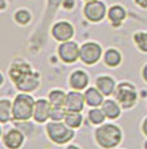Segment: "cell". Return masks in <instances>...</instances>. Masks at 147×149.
Masks as SVG:
<instances>
[{
	"label": "cell",
	"mask_w": 147,
	"mask_h": 149,
	"mask_svg": "<svg viewBox=\"0 0 147 149\" xmlns=\"http://www.w3.org/2000/svg\"><path fill=\"white\" fill-rule=\"evenodd\" d=\"M104 113L102 109H92L89 111V119L92 123L94 125H98V123H102L103 119H104Z\"/></svg>",
	"instance_id": "22"
},
{
	"label": "cell",
	"mask_w": 147,
	"mask_h": 149,
	"mask_svg": "<svg viewBox=\"0 0 147 149\" xmlns=\"http://www.w3.org/2000/svg\"><path fill=\"white\" fill-rule=\"evenodd\" d=\"M97 88L103 95H111L115 88V82L110 77H100L97 79Z\"/></svg>",
	"instance_id": "16"
},
{
	"label": "cell",
	"mask_w": 147,
	"mask_h": 149,
	"mask_svg": "<svg viewBox=\"0 0 147 149\" xmlns=\"http://www.w3.org/2000/svg\"><path fill=\"white\" fill-rule=\"evenodd\" d=\"M125 16H126L125 10H124V8L120 7V5H114V7H111L109 10V18L114 26H120L121 22L125 19Z\"/></svg>",
	"instance_id": "14"
},
{
	"label": "cell",
	"mask_w": 147,
	"mask_h": 149,
	"mask_svg": "<svg viewBox=\"0 0 147 149\" xmlns=\"http://www.w3.org/2000/svg\"><path fill=\"white\" fill-rule=\"evenodd\" d=\"M67 111L63 109V107H52V111H50V118L53 121H61L66 117Z\"/></svg>",
	"instance_id": "25"
},
{
	"label": "cell",
	"mask_w": 147,
	"mask_h": 149,
	"mask_svg": "<svg viewBox=\"0 0 147 149\" xmlns=\"http://www.w3.org/2000/svg\"><path fill=\"white\" fill-rule=\"evenodd\" d=\"M67 149H79V148H78V147H74V145H71V147H69Z\"/></svg>",
	"instance_id": "31"
},
{
	"label": "cell",
	"mask_w": 147,
	"mask_h": 149,
	"mask_svg": "<svg viewBox=\"0 0 147 149\" xmlns=\"http://www.w3.org/2000/svg\"><path fill=\"white\" fill-rule=\"evenodd\" d=\"M85 97L79 92H70L66 95L65 101V109L67 111H80L84 108Z\"/></svg>",
	"instance_id": "11"
},
{
	"label": "cell",
	"mask_w": 147,
	"mask_h": 149,
	"mask_svg": "<svg viewBox=\"0 0 147 149\" xmlns=\"http://www.w3.org/2000/svg\"><path fill=\"white\" fill-rule=\"evenodd\" d=\"M143 78L147 81V65L145 66V69H143Z\"/></svg>",
	"instance_id": "29"
},
{
	"label": "cell",
	"mask_w": 147,
	"mask_h": 149,
	"mask_svg": "<svg viewBox=\"0 0 147 149\" xmlns=\"http://www.w3.org/2000/svg\"><path fill=\"white\" fill-rule=\"evenodd\" d=\"M101 53H102V49L97 43H85L80 48V60L88 65L95 64L100 60Z\"/></svg>",
	"instance_id": "7"
},
{
	"label": "cell",
	"mask_w": 147,
	"mask_h": 149,
	"mask_svg": "<svg viewBox=\"0 0 147 149\" xmlns=\"http://www.w3.org/2000/svg\"><path fill=\"white\" fill-rule=\"evenodd\" d=\"M65 122L69 127L76 128L81 125L83 122V117L80 116V111H67L66 117H65Z\"/></svg>",
	"instance_id": "18"
},
{
	"label": "cell",
	"mask_w": 147,
	"mask_h": 149,
	"mask_svg": "<svg viewBox=\"0 0 147 149\" xmlns=\"http://www.w3.org/2000/svg\"><path fill=\"white\" fill-rule=\"evenodd\" d=\"M134 42L141 51L147 52V33H137L134 35Z\"/></svg>",
	"instance_id": "24"
},
{
	"label": "cell",
	"mask_w": 147,
	"mask_h": 149,
	"mask_svg": "<svg viewBox=\"0 0 147 149\" xmlns=\"http://www.w3.org/2000/svg\"><path fill=\"white\" fill-rule=\"evenodd\" d=\"M59 57L65 62H75L80 57V48L74 42H62V44L58 47Z\"/></svg>",
	"instance_id": "8"
},
{
	"label": "cell",
	"mask_w": 147,
	"mask_h": 149,
	"mask_svg": "<svg viewBox=\"0 0 147 149\" xmlns=\"http://www.w3.org/2000/svg\"><path fill=\"white\" fill-rule=\"evenodd\" d=\"M9 75L14 82L17 88L25 92L36 90L39 86V78L36 74L32 73L31 66L23 61H17L12 65L9 70Z\"/></svg>",
	"instance_id": "1"
},
{
	"label": "cell",
	"mask_w": 147,
	"mask_h": 149,
	"mask_svg": "<svg viewBox=\"0 0 147 149\" xmlns=\"http://www.w3.org/2000/svg\"><path fill=\"white\" fill-rule=\"evenodd\" d=\"M34 109H35V101L32 97L26 93L18 95L13 102V118L16 121H27L31 118V116H34Z\"/></svg>",
	"instance_id": "2"
},
{
	"label": "cell",
	"mask_w": 147,
	"mask_h": 149,
	"mask_svg": "<svg viewBox=\"0 0 147 149\" xmlns=\"http://www.w3.org/2000/svg\"><path fill=\"white\" fill-rule=\"evenodd\" d=\"M70 84H71L74 90H83L88 84V75L84 71H75V73H72L71 78H70Z\"/></svg>",
	"instance_id": "13"
},
{
	"label": "cell",
	"mask_w": 147,
	"mask_h": 149,
	"mask_svg": "<svg viewBox=\"0 0 147 149\" xmlns=\"http://www.w3.org/2000/svg\"><path fill=\"white\" fill-rule=\"evenodd\" d=\"M141 8H147V0H134Z\"/></svg>",
	"instance_id": "27"
},
{
	"label": "cell",
	"mask_w": 147,
	"mask_h": 149,
	"mask_svg": "<svg viewBox=\"0 0 147 149\" xmlns=\"http://www.w3.org/2000/svg\"><path fill=\"white\" fill-rule=\"evenodd\" d=\"M143 132L147 135V118L145 119V122H143Z\"/></svg>",
	"instance_id": "28"
},
{
	"label": "cell",
	"mask_w": 147,
	"mask_h": 149,
	"mask_svg": "<svg viewBox=\"0 0 147 149\" xmlns=\"http://www.w3.org/2000/svg\"><path fill=\"white\" fill-rule=\"evenodd\" d=\"M0 1H1V7H0V8H1V9H4V8H5V0H0Z\"/></svg>",
	"instance_id": "30"
},
{
	"label": "cell",
	"mask_w": 147,
	"mask_h": 149,
	"mask_svg": "<svg viewBox=\"0 0 147 149\" xmlns=\"http://www.w3.org/2000/svg\"><path fill=\"white\" fill-rule=\"evenodd\" d=\"M74 0H65V3H63V7L66 8V9H70V8H72L74 7Z\"/></svg>",
	"instance_id": "26"
},
{
	"label": "cell",
	"mask_w": 147,
	"mask_h": 149,
	"mask_svg": "<svg viewBox=\"0 0 147 149\" xmlns=\"http://www.w3.org/2000/svg\"><path fill=\"white\" fill-rule=\"evenodd\" d=\"M102 92H100L98 90H95V88H89V90H87L85 95V102L90 107H98V105L103 104V97L101 95Z\"/></svg>",
	"instance_id": "15"
},
{
	"label": "cell",
	"mask_w": 147,
	"mask_h": 149,
	"mask_svg": "<svg viewBox=\"0 0 147 149\" xmlns=\"http://www.w3.org/2000/svg\"><path fill=\"white\" fill-rule=\"evenodd\" d=\"M4 143L9 149H17L23 143V135L18 130H10L4 136Z\"/></svg>",
	"instance_id": "12"
},
{
	"label": "cell",
	"mask_w": 147,
	"mask_h": 149,
	"mask_svg": "<svg viewBox=\"0 0 147 149\" xmlns=\"http://www.w3.org/2000/svg\"><path fill=\"white\" fill-rule=\"evenodd\" d=\"M12 108H13V105H10V102L8 100H1L0 101V121L3 123L9 121Z\"/></svg>",
	"instance_id": "21"
},
{
	"label": "cell",
	"mask_w": 147,
	"mask_h": 149,
	"mask_svg": "<svg viewBox=\"0 0 147 149\" xmlns=\"http://www.w3.org/2000/svg\"><path fill=\"white\" fill-rule=\"evenodd\" d=\"M84 16L92 22H98L106 16V5L100 0H88L84 7Z\"/></svg>",
	"instance_id": "6"
},
{
	"label": "cell",
	"mask_w": 147,
	"mask_h": 149,
	"mask_svg": "<svg viewBox=\"0 0 147 149\" xmlns=\"http://www.w3.org/2000/svg\"><path fill=\"white\" fill-rule=\"evenodd\" d=\"M47 130H48L49 137L53 141L57 143V144L67 143L69 140H71L74 137V131H71L65 125L58 123V122H50L49 125L47 126Z\"/></svg>",
	"instance_id": "4"
},
{
	"label": "cell",
	"mask_w": 147,
	"mask_h": 149,
	"mask_svg": "<svg viewBox=\"0 0 147 149\" xmlns=\"http://www.w3.org/2000/svg\"><path fill=\"white\" fill-rule=\"evenodd\" d=\"M65 101H66V95L62 91L54 90L49 93V102L52 107H65Z\"/></svg>",
	"instance_id": "19"
},
{
	"label": "cell",
	"mask_w": 147,
	"mask_h": 149,
	"mask_svg": "<svg viewBox=\"0 0 147 149\" xmlns=\"http://www.w3.org/2000/svg\"><path fill=\"white\" fill-rule=\"evenodd\" d=\"M116 100L123 108H131L135 104L137 95L134 87L129 83H121L116 90Z\"/></svg>",
	"instance_id": "5"
},
{
	"label": "cell",
	"mask_w": 147,
	"mask_h": 149,
	"mask_svg": "<svg viewBox=\"0 0 147 149\" xmlns=\"http://www.w3.org/2000/svg\"><path fill=\"white\" fill-rule=\"evenodd\" d=\"M50 102L47 100H38L35 102V109H34V118L36 122H45L50 117V111H52V107Z\"/></svg>",
	"instance_id": "10"
},
{
	"label": "cell",
	"mask_w": 147,
	"mask_h": 149,
	"mask_svg": "<svg viewBox=\"0 0 147 149\" xmlns=\"http://www.w3.org/2000/svg\"><path fill=\"white\" fill-rule=\"evenodd\" d=\"M121 61V56L116 49H109L104 54V62L109 66H117Z\"/></svg>",
	"instance_id": "20"
},
{
	"label": "cell",
	"mask_w": 147,
	"mask_h": 149,
	"mask_svg": "<svg viewBox=\"0 0 147 149\" xmlns=\"http://www.w3.org/2000/svg\"><path fill=\"white\" fill-rule=\"evenodd\" d=\"M95 139L103 148H114L120 143L121 131L114 125H103L95 131Z\"/></svg>",
	"instance_id": "3"
},
{
	"label": "cell",
	"mask_w": 147,
	"mask_h": 149,
	"mask_svg": "<svg viewBox=\"0 0 147 149\" xmlns=\"http://www.w3.org/2000/svg\"><path fill=\"white\" fill-rule=\"evenodd\" d=\"M102 110L104 113V116L107 117V118H117L119 114H120V109H119L117 104L115 101H112V100H106V101L103 102V107H102Z\"/></svg>",
	"instance_id": "17"
},
{
	"label": "cell",
	"mask_w": 147,
	"mask_h": 149,
	"mask_svg": "<svg viewBox=\"0 0 147 149\" xmlns=\"http://www.w3.org/2000/svg\"><path fill=\"white\" fill-rule=\"evenodd\" d=\"M14 19L18 24H21V25H26V24H29L30 22V19H31V14L29 10H25V9H19V10H17L16 14H14Z\"/></svg>",
	"instance_id": "23"
},
{
	"label": "cell",
	"mask_w": 147,
	"mask_h": 149,
	"mask_svg": "<svg viewBox=\"0 0 147 149\" xmlns=\"http://www.w3.org/2000/svg\"><path fill=\"white\" fill-rule=\"evenodd\" d=\"M52 34L54 36V39H57L59 42H67L72 38L74 35V27L71 24L66 21L57 22L52 29Z\"/></svg>",
	"instance_id": "9"
}]
</instances>
